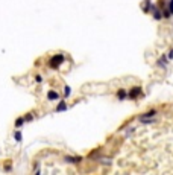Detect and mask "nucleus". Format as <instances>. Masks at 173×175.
Here are the masks:
<instances>
[{
	"instance_id": "obj_8",
	"label": "nucleus",
	"mask_w": 173,
	"mask_h": 175,
	"mask_svg": "<svg viewBox=\"0 0 173 175\" xmlns=\"http://www.w3.org/2000/svg\"><path fill=\"white\" fill-rule=\"evenodd\" d=\"M126 96H129L128 93H126V90H123V88H122V90H118V91H117V98H118V99H125Z\"/></svg>"
},
{
	"instance_id": "obj_6",
	"label": "nucleus",
	"mask_w": 173,
	"mask_h": 175,
	"mask_svg": "<svg viewBox=\"0 0 173 175\" xmlns=\"http://www.w3.org/2000/svg\"><path fill=\"white\" fill-rule=\"evenodd\" d=\"M47 99L49 101H58L59 99V95H58L56 91H49L47 93Z\"/></svg>"
},
{
	"instance_id": "obj_5",
	"label": "nucleus",
	"mask_w": 173,
	"mask_h": 175,
	"mask_svg": "<svg viewBox=\"0 0 173 175\" xmlns=\"http://www.w3.org/2000/svg\"><path fill=\"white\" fill-rule=\"evenodd\" d=\"M155 114H156V110H150V111H147V113L141 114L140 119H150V117H155Z\"/></svg>"
},
{
	"instance_id": "obj_1",
	"label": "nucleus",
	"mask_w": 173,
	"mask_h": 175,
	"mask_svg": "<svg viewBox=\"0 0 173 175\" xmlns=\"http://www.w3.org/2000/svg\"><path fill=\"white\" fill-rule=\"evenodd\" d=\"M62 62H64V55H62V53H58V55H53L50 58L49 65L52 67V69H56V67H59Z\"/></svg>"
},
{
	"instance_id": "obj_13",
	"label": "nucleus",
	"mask_w": 173,
	"mask_h": 175,
	"mask_svg": "<svg viewBox=\"0 0 173 175\" xmlns=\"http://www.w3.org/2000/svg\"><path fill=\"white\" fill-rule=\"evenodd\" d=\"M169 9H170V12L173 14V0H169Z\"/></svg>"
},
{
	"instance_id": "obj_7",
	"label": "nucleus",
	"mask_w": 173,
	"mask_h": 175,
	"mask_svg": "<svg viewBox=\"0 0 173 175\" xmlns=\"http://www.w3.org/2000/svg\"><path fill=\"white\" fill-rule=\"evenodd\" d=\"M166 64H167V57H166V55H163L161 58L158 60V65H159V67H163V69H164V67H166Z\"/></svg>"
},
{
	"instance_id": "obj_15",
	"label": "nucleus",
	"mask_w": 173,
	"mask_h": 175,
	"mask_svg": "<svg viewBox=\"0 0 173 175\" xmlns=\"http://www.w3.org/2000/svg\"><path fill=\"white\" fill-rule=\"evenodd\" d=\"M169 60H173V49H170L169 52Z\"/></svg>"
},
{
	"instance_id": "obj_16",
	"label": "nucleus",
	"mask_w": 173,
	"mask_h": 175,
	"mask_svg": "<svg viewBox=\"0 0 173 175\" xmlns=\"http://www.w3.org/2000/svg\"><path fill=\"white\" fill-rule=\"evenodd\" d=\"M26 120H28V122H29V120H32V114H28V116H26Z\"/></svg>"
},
{
	"instance_id": "obj_4",
	"label": "nucleus",
	"mask_w": 173,
	"mask_h": 175,
	"mask_svg": "<svg viewBox=\"0 0 173 175\" xmlns=\"http://www.w3.org/2000/svg\"><path fill=\"white\" fill-rule=\"evenodd\" d=\"M65 163H72V165H77L82 161V157H65L64 158Z\"/></svg>"
},
{
	"instance_id": "obj_2",
	"label": "nucleus",
	"mask_w": 173,
	"mask_h": 175,
	"mask_svg": "<svg viewBox=\"0 0 173 175\" xmlns=\"http://www.w3.org/2000/svg\"><path fill=\"white\" fill-rule=\"evenodd\" d=\"M141 93H143L141 87H134V88H131V91H129V98L131 99H137Z\"/></svg>"
},
{
	"instance_id": "obj_9",
	"label": "nucleus",
	"mask_w": 173,
	"mask_h": 175,
	"mask_svg": "<svg viewBox=\"0 0 173 175\" xmlns=\"http://www.w3.org/2000/svg\"><path fill=\"white\" fill-rule=\"evenodd\" d=\"M24 122H26V117H18V119L15 120V128H21Z\"/></svg>"
},
{
	"instance_id": "obj_14",
	"label": "nucleus",
	"mask_w": 173,
	"mask_h": 175,
	"mask_svg": "<svg viewBox=\"0 0 173 175\" xmlns=\"http://www.w3.org/2000/svg\"><path fill=\"white\" fill-rule=\"evenodd\" d=\"M35 81H36V82H41V81H43V76H41V75L35 76Z\"/></svg>"
},
{
	"instance_id": "obj_12",
	"label": "nucleus",
	"mask_w": 173,
	"mask_h": 175,
	"mask_svg": "<svg viewBox=\"0 0 173 175\" xmlns=\"http://www.w3.org/2000/svg\"><path fill=\"white\" fill-rule=\"evenodd\" d=\"M14 137H15V140H17V142H21V139H23V136H21V132H20V131H15Z\"/></svg>"
},
{
	"instance_id": "obj_11",
	"label": "nucleus",
	"mask_w": 173,
	"mask_h": 175,
	"mask_svg": "<svg viewBox=\"0 0 173 175\" xmlns=\"http://www.w3.org/2000/svg\"><path fill=\"white\" fill-rule=\"evenodd\" d=\"M70 93H72V88H70L69 85H65V87H64V96L67 98V96L70 95Z\"/></svg>"
},
{
	"instance_id": "obj_3",
	"label": "nucleus",
	"mask_w": 173,
	"mask_h": 175,
	"mask_svg": "<svg viewBox=\"0 0 173 175\" xmlns=\"http://www.w3.org/2000/svg\"><path fill=\"white\" fill-rule=\"evenodd\" d=\"M150 11L153 12V18H155V20H161V18L164 17V14H163V12H161V11H159V9H158L156 6H153V5H152Z\"/></svg>"
},
{
	"instance_id": "obj_10",
	"label": "nucleus",
	"mask_w": 173,
	"mask_h": 175,
	"mask_svg": "<svg viewBox=\"0 0 173 175\" xmlns=\"http://www.w3.org/2000/svg\"><path fill=\"white\" fill-rule=\"evenodd\" d=\"M65 110H67V104H65V102H59L58 107H56V111H65Z\"/></svg>"
}]
</instances>
